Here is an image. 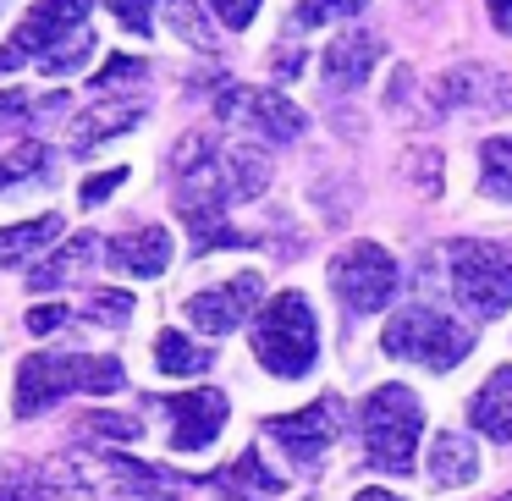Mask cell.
Wrapping results in <instances>:
<instances>
[{
	"instance_id": "obj_26",
	"label": "cell",
	"mask_w": 512,
	"mask_h": 501,
	"mask_svg": "<svg viewBox=\"0 0 512 501\" xmlns=\"http://www.w3.org/2000/svg\"><path fill=\"white\" fill-rule=\"evenodd\" d=\"M83 314H89V320H100V325H127V320H133V292H116V287L89 292Z\"/></svg>"
},
{
	"instance_id": "obj_6",
	"label": "cell",
	"mask_w": 512,
	"mask_h": 501,
	"mask_svg": "<svg viewBox=\"0 0 512 501\" xmlns=\"http://www.w3.org/2000/svg\"><path fill=\"white\" fill-rule=\"evenodd\" d=\"M331 292L342 298V309L353 314H375L391 303L397 292V259L380 243H353L331 259Z\"/></svg>"
},
{
	"instance_id": "obj_35",
	"label": "cell",
	"mask_w": 512,
	"mask_h": 501,
	"mask_svg": "<svg viewBox=\"0 0 512 501\" xmlns=\"http://www.w3.org/2000/svg\"><path fill=\"white\" fill-rule=\"evenodd\" d=\"M28 111H39L34 94H23V89H0V122H28Z\"/></svg>"
},
{
	"instance_id": "obj_22",
	"label": "cell",
	"mask_w": 512,
	"mask_h": 501,
	"mask_svg": "<svg viewBox=\"0 0 512 501\" xmlns=\"http://www.w3.org/2000/svg\"><path fill=\"white\" fill-rule=\"evenodd\" d=\"M369 0H298L292 12V34H309V28H325V23H342V17H358Z\"/></svg>"
},
{
	"instance_id": "obj_9",
	"label": "cell",
	"mask_w": 512,
	"mask_h": 501,
	"mask_svg": "<svg viewBox=\"0 0 512 501\" xmlns=\"http://www.w3.org/2000/svg\"><path fill=\"white\" fill-rule=\"evenodd\" d=\"M336 419H342V413H336L331 397H325V402H309V408H298V413H281V419H270L265 430H270V441L287 452V463L314 468L325 452H331L336 430H342Z\"/></svg>"
},
{
	"instance_id": "obj_14",
	"label": "cell",
	"mask_w": 512,
	"mask_h": 501,
	"mask_svg": "<svg viewBox=\"0 0 512 501\" xmlns=\"http://www.w3.org/2000/svg\"><path fill=\"white\" fill-rule=\"evenodd\" d=\"M100 237L94 232H78V237H67L61 248H50L45 259H39L34 270H28V292H56V287H67V281H78L83 270L100 259Z\"/></svg>"
},
{
	"instance_id": "obj_17",
	"label": "cell",
	"mask_w": 512,
	"mask_h": 501,
	"mask_svg": "<svg viewBox=\"0 0 512 501\" xmlns=\"http://www.w3.org/2000/svg\"><path fill=\"white\" fill-rule=\"evenodd\" d=\"M182 221L193 232V254H215V248H243L248 237L226 226V204H177Z\"/></svg>"
},
{
	"instance_id": "obj_12",
	"label": "cell",
	"mask_w": 512,
	"mask_h": 501,
	"mask_svg": "<svg viewBox=\"0 0 512 501\" xmlns=\"http://www.w3.org/2000/svg\"><path fill=\"white\" fill-rule=\"evenodd\" d=\"M380 61V34H369V28H347V34H336L331 45H325L320 67H325V89L347 94V89H364L369 72H375Z\"/></svg>"
},
{
	"instance_id": "obj_34",
	"label": "cell",
	"mask_w": 512,
	"mask_h": 501,
	"mask_svg": "<svg viewBox=\"0 0 512 501\" xmlns=\"http://www.w3.org/2000/svg\"><path fill=\"white\" fill-rule=\"evenodd\" d=\"M215 17H221V28H248L259 12V0H210Z\"/></svg>"
},
{
	"instance_id": "obj_18",
	"label": "cell",
	"mask_w": 512,
	"mask_h": 501,
	"mask_svg": "<svg viewBox=\"0 0 512 501\" xmlns=\"http://www.w3.org/2000/svg\"><path fill=\"white\" fill-rule=\"evenodd\" d=\"M144 122V105H100V111H89L78 127H72V149L78 155H89L94 144H105V138H116V133H127V127H138Z\"/></svg>"
},
{
	"instance_id": "obj_2",
	"label": "cell",
	"mask_w": 512,
	"mask_h": 501,
	"mask_svg": "<svg viewBox=\"0 0 512 501\" xmlns=\"http://www.w3.org/2000/svg\"><path fill=\"white\" fill-rule=\"evenodd\" d=\"M358 435H364V457L386 474H419V435H424V402L413 397L402 380L369 391L364 413H358Z\"/></svg>"
},
{
	"instance_id": "obj_32",
	"label": "cell",
	"mask_w": 512,
	"mask_h": 501,
	"mask_svg": "<svg viewBox=\"0 0 512 501\" xmlns=\"http://www.w3.org/2000/svg\"><path fill=\"white\" fill-rule=\"evenodd\" d=\"M457 100H463V105L474 100V72H468V67L463 72H446V78H441V89H435V111H452Z\"/></svg>"
},
{
	"instance_id": "obj_33",
	"label": "cell",
	"mask_w": 512,
	"mask_h": 501,
	"mask_svg": "<svg viewBox=\"0 0 512 501\" xmlns=\"http://www.w3.org/2000/svg\"><path fill=\"white\" fill-rule=\"evenodd\" d=\"M127 182V166H116V171H100V177H83V204H100V199H111L116 188Z\"/></svg>"
},
{
	"instance_id": "obj_7",
	"label": "cell",
	"mask_w": 512,
	"mask_h": 501,
	"mask_svg": "<svg viewBox=\"0 0 512 501\" xmlns=\"http://www.w3.org/2000/svg\"><path fill=\"white\" fill-rule=\"evenodd\" d=\"M89 12H94V0H39L34 12L12 28V39L0 45V72H17L23 61H45L61 39L89 23Z\"/></svg>"
},
{
	"instance_id": "obj_25",
	"label": "cell",
	"mask_w": 512,
	"mask_h": 501,
	"mask_svg": "<svg viewBox=\"0 0 512 501\" xmlns=\"http://www.w3.org/2000/svg\"><path fill=\"white\" fill-rule=\"evenodd\" d=\"M166 23L177 28V39H188L193 50H215V34H210V23L199 17L193 0H166Z\"/></svg>"
},
{
	"instance_id": "obj_13",
	"label": "cell",
	"mask_w": 512,
	"mask_h": 501,
	"mask_svg": "<svg viewBox=\"0 0 512 501\" xmlns=\"http://www.w3.org/2000/svg\"><path fill=\"white\" fill-rule=\"evenodd\" d=\"M105 265L122 270V276H160V270L171 265V232L166 226H138V232L116 237L111 248H105Z\"/></svg>"
},
{
	"instance_id": "obj_37",
	"label": "cell",
	"mask_w": 512,
	"mask_h": 501,
	"mask_svg": "<svg viewBox=\"0 0 512 501\" xmlns=\"http://www.w3.org/2000/svg\"><path fill=\"white\" fill-rule=\"evenodd\" d=\"M485 6H490V23L507 34V28H512V0H485Z\"/></svg>"
},
{
	"instance_id": "obj_29",
	"label": "cell",
	"mask_w": 512,
	"mask_h": 501,
	"mask_svg": "<svg viewBox=\"0 0 512 501\" xmlns=\"http://www.w3.org/2000/svg\"><path fill=\"white\" fill-rule=\"evenodd\" d=\"M408 182L435 199V193H441V155H435V149H408Z\"/></svg>"
},
{
	"instance_id": "obj_27",
	"label": "cell",
	"mask_w": 512,
	"mask_h": 501,
	"mask_svg": "<svg viewBox=\"0 0 512 501\" xmlns=\"http://www.w3.org/2000/svg\"><path fill=\"white\" fill-rule=\"evenodd\" d=\"M144 61H138V56H111V61H105V72H94V83H89V89L94 94H105V89H127V83H144Z\"/></svg>"
},
{
	"instance_id": "obj_38",
	"label": "cell",
	"mask_w": 512,
	"mask_h": 501,
	"mask_svg": "<svg viewBox=\"0 0 512 501\" xmlns=\"http://www.w3.org/2000/svg\"><path fill=\"white\" fill-rule=\"evenodd\" d=\"M353 501H402V496H391V490H358Z\"/></svg>"
},
{
	"instance_id": "obj_4",
	"label": "cell",
	"mask_w": 512,
	"mask_h": 501,
	"mask_svg": "<svg viewBox=\"0 0 512 501\" xmlns=\"http://www.w3.org/2000/svg\"><path fill=\"white\" fill-rule=\"evenodd\" d=\"M446 265H452V298L463 303L474 320H501L512 309V254L496 243H446Z\"/></svg>"
},
{
	"instance_id": "obj_36",
	"label": "cell",
	"mask_w": 512,
	"mask_h": 501,
	"mask_svg": "<svg viewBox=\"0 0 512 501\" xmlns=\"http://www.w3.org/2000/svg\"><path fill=\"white\" fill-rule=\"evenodd\" d=\"M67 325V309L61 303H39V309H28V331L45 336V331H61Z\"/></svg>"
},
{
	"instance_id": "obj_31",
	"label": "cell",
	"mask_w": 512,
	"mask_h": 501,
	"mask_svg": "<svg viewBox=\"0 0 512 501\" xmlns=\"http://www.w3.org/2000/svg\"><path fill=\"white\" fill-rule=\"evenodd\" d=\"M83 430H89V435H111V441H138V430H144V424L122 419V413H89V419H83Z\"/></svg>"
},
{
	"instance_id": "obj_1",
	"label": "cell",
	"mask_w": 512,
	"mask_h": 501,
	"mask_svg": "<svg viewBox=\"0 0 512 501\" xmlns=\"http://www.w3.org/2000/svg\"><path fill=\"white\" fill-rule=\"evenodd\" d=\"M111 397L122 391V364L116 358H94V353H28L17 364V419L56 408L61 397Z\"/></svg>"
},
{
	"instance_id": "obj_28",
	"label": "cell",
	"mask_w": 512,
	"mask_h": 501,
	"mask_svg": "<svg viewBox=\"0 0 512 501\" xmlns=\"http://www.w3.org/2000/svg\"><path fill=\"white\" fill-rule=\"evenodd\" d=\"M0 501H45V474H34V468H0Z\"/></svg>"
},
{
	"instance_id": "obj_23",
	"label": "cell",
	"mask_w": 512,
	"mask_h": 501,
	"mask_svg": "<svg viewBox=\"0 0 512 501\" xmlns=\"http://www.w3.org/2000/svg\"><path fill=\"white\" fill-rule=\"evenodd\" d=\"M89 56H94V28L83 23L78 34L61 39V45L50 50V56L39 61V67H45V72H83V67H89Z\"/></svg>"
},
{
	"instance_id": "obj_10",
	"label": "cell",
	"mask_w": 512,
	"mask_h": 501,
	"mask_svg": "<svg viewBox=\"0 0 512 501\" xmlns=\"http://www.w3.org/2000/svg\"><path fill=\"white\" fill-rule=\"evenodd\" d=\"M259 298H265V281H259L254 270H243V276L221 281V287L193 292V298H188V320L199 325L204 336H226V331H237V325L259 309Z\"/></svg>"
},
{
	"instance_id": "obj_30",
	"label": "cell",
	"mask_w": 512,
	"mask_h": 501,
	"mask_svg": "<svg viewBox=\"0 0 512 501\" xmlns=\"http://www.w3.org/2000/svg\"><path fill=\"white\" fill-rule=\"evenodd\" d=\"M111 12L127 34H155V0H111Z\"/></svg>"
},
{
	"instance_id": "obj_5",
	"label": "cell",
	"mask_w": 512,
	"mask_h": 501,
	"mask_svg": "<svg viewBox=\"0 0 512 501\" xmlns=\"http://www.w3.org/2000/svg\"><path fill=\"white\" fill-rule=\"evenodd\" d=\"M380 347H386L391 358H408V364H419V369L446 375V369H457V364L468 358L474 336H468L457 320H446L441 309H424V303H413V309L391 314Z\"/></svg>"
},
{
	"instance_id": "obj_3",
	"label": "cell",
	"mask_w": 512,
	"mask_h": 501,
	"mask_svg": "<svg viewBox=\"0 0 512 501\" xmlns=\"http://www.w3.org/2000/svg\"><path fill=\"white\" fill-rule=\"evenodd\" d=\"M254 358L281 380H298L314 369V358H320V331H314V309H309L303 292H276V298L265 303V314H259V325H254Z\"/></svg>"
},
{
	"instance_id": "obj_40",
	"label": "cell",
	"mask_w": 512,
	"mask_h": 501,
	"mask_svg": "<svg viewBox=\"0 0 512 501\" xmlns=\"http://www.w3.org/2000/svg\"><path fill=\"white\" fill-rule=\"evenodd\" d=\"M0 6H6V0H0Z\"/></svg>"
},
{
	"instance_id": "obj_15",
	"label": "cell",
	"mask_w": 512,
	"mask_h": 501,
	"mask_svg": "<svg viewBox=\"0 0 512 501\" xmlns=\"http://www.w3.org/2000/svg\"><path fill=\"white\" fill-rule=\"evenodd\" d=\"M468 424H474L479 435H490V441H501V446L512 441V369H496V375L474 391Z\"/></svg>"
},
{
	"instance_id": "obj_24",
	"label": "cell",
	"mask_w": 512,
	"mask_h": 501,
	"mask_svg": "<svg viewBox=\"0 0 512 501\" xmlns=\"http://www.w3.org/2000/svg\"><path fill=\"white\" fill-rule=\"evenodd\" d=\"M45 160H50V149L34 144V138H28V144H17V149H0V188H12V182L45 171Z\"/></svg>"
},
{
	"instance_id": "obj_8",
	"label": "cell",
	"mask_w": 512,
	"mask_h": 501,
	"mask_svg": "<svg viewBox=\"0 0 512 501\" xmlns=\"http://www.w3.org/2000/svg\"><path fill=\"white\" fill-rule=\"evenodd\" d=\"M215 116L232 127H248L265 144H292L303 133V111L292 100H281L276 89H248V83H232V89L215 94Z\"/></svg>"
},
{
	"instance_id": "obj_21",
	"label": "cell",
	"mask_w": 512,
	"mask_h": 501,
	"mask_svg": "<svg viewBox=\"0 0 512 501\" xmlns=\"http://www.w3.org/2000/svg\"><path fill=\"white\" fill-rule=\"evenodd\" d=\"M155 369L160 375H204V369H210V353H204L199 342H188V336H177V331H160L155 336Z\"/></svg>"
},
{
	"instance_id": "obj_16",
	"label": "cell",
	"mask_w": 512,
	"mask_h": 501,
	"mask_svg": "<svg viewBox=\"0 0 512 501\" xmlns=\"http://www.w3.org/2000/svg\"><path fill=\"white\" fill-rule=\"evenodd\" d=\"M430 479L441 490L474 485V479H479V446L468 441L463 430H441V435H435V446H430Z\"/></svg>"
},
{
	"instance_id": "obj_20",
	"label": "cell",
	"mask_w": 512,
	"mask_h": 501,
	"mask_svg": "<svg viewBox=\"0 0 512 501\" xmlns=\"http://www.w3.org/2000/svg\"><path fill=\"white\" fill-rule=\"evenodd\" d=\"M479 193L512 204V138L496 133V138L479 144Z\"/></svg>"
},
{
	"instance_id": "obj_19",
	"label": "cell",
	"mask_w": 512,
	"mask_h": 501,
	"mask_svg": "<svg viewBox=\"0 0 512 501\" xmlns=\"http://www.w3.org/2000/svg\"><path fill=\"white\" fill-rule=\"evenodd\" d=\"M56 237H61V215H39V221L6 226V232H0V265H23L28 254L50 248Z\"/></svg>"
},
{
	"instance_id": "obj_39",
	"label": "cell",
	"mask_w": 512,
	"mask_h": 501,
	"mask_svg": "<svg viewBox=\"0 0 512 501\" xmlns=\"http://www.w3.org/2000/svg\"><path fill=\"white\" fill-rule=\"evenodd\" d=\"M501 105H507V111H512V78L501 83Z\"/></svg>"
},
{
	"instance_id": "obj_11",
	"label": "cell",
	"mask_w": 512,
	"mask_h": 501,
	"mask_svg": "<svg viewBox=\"0 0 512 501\" xmlns=\"http://www.w3.org/2000/svg\"><path fill=\"white\" fill-rule=\"evenodd\" d=\"M166 413H171V446L177 452H204L226 424V397L215 386L177 391V397H166Z\"/></svg>"
}]
</instances>
